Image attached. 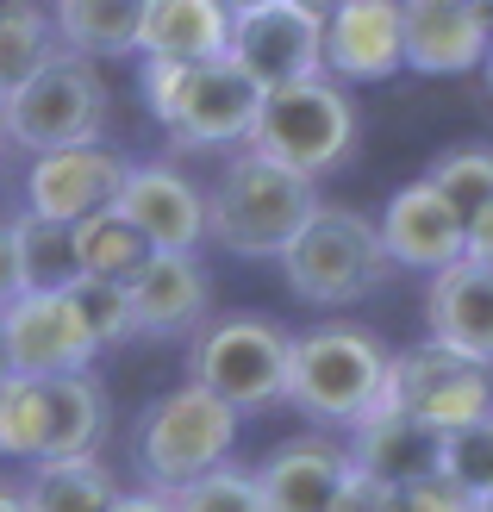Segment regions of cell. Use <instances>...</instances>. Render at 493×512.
<instances>
[{
  "label": "cell",
  "mask_w": 493,
  "mask_h": 512,
  "mask_svg": "<svg viewBox=\"0 0 493 512\" xmlns=\"http://www.w3.org/2000/svg\"><path fill=\"white\" fill-rule=\"evenodd\" d=\"M313 213H319L313 175H300L244 144L219 169L213 194H206V238L225 244L231 256H250V263H281V250L306 232Z\"/></svg>",
  "instance_id": "1"
},
{
  "label": "cell",
  "mask_w": 493,
  "mask_h": 512,
  "mask_svg": "<svg viewBox=\"0 0 493 512\" xmlns=\"http://www.w3.org/2000/svg\"><path fill=\"white\" fill-rule=\"evenodd\" d=\"M138 88H144V107L157 113V125L181 150L250 144V125L263 113V88L231 57H206V63H150L144 57Z\"/></svg>",
  "instance_id": "2"
},
{
  "label": "cell",
  "mask_w": 493,
  "mask_h": 512,
  "mask_svg": "<svg viewBox=\"0 0 493 512\" xmlns=\"http://www.w3.org/2000/svg\"><path fill=\"white\" fill-rule=\"evenodd\" d=\"M387 350L375 331L325 319L294 338V363H288V406H300L313 425H362L387 394Z\"/></svg>",
  "instance_id": "3"
},
{
  "label": "cell",
  "mask_w": 493,
  "mask_h": 512,
  "mask_svg": "<svg viewBox=\"0 0 493 512\" xmlns=\"http://www.w3.org/2000/svg\"><path fill=\"white\" fill-rule=\"evenodd\" d=\"M238 425H244L238 406H225L219 394H206L200 381L157 394L138 413V425H132V463L144 475V488L169 494V488H181V481L231 463Z\"/></svg>",
  "instance_id": "4"
},
{
  "label": "cell",
  "mask_w": 493,
  "mask_h": 512,
  "mask_svg": "<svg viewBox=\"0 0 493 512\" xmlns=\"http://www.w3.org/2000/svg\"><path fill=\"white\" fill-rule=\"evenodd\" d=\"M281 275H288V294L306 306H356L381 294V281L394 275V256H387L381 225L369 213L319 200L306 232L281 250Z\"/></svg>",
  "instance_id": "5"
},
{
  "label": "cell",
  "mask_w": 493,
  "mask_h": 512,
  "mask_svg": "<svg viewBox=\"0 0 493 512\" xmlns=\"http://www.w3.org/2000/svg\"><path fill=\"white\" fill-rule=\"evenodd\" d=\"M288 363H294V338L275 319L225 313L194 331L188 381H200L206 394H219L238 413H269V406H288Z\"/></svg>",
  "instance_id": "6"
},
{
  "label": "cell",
  "mask_w": 493,
  "mask_h": 512,
  "mask_svg": "<svg viewBox=\"0 0 493 512\" xmlns=\"http://www.w3.org/2000/svg\"><path fill=\"white\" fill-rule=\"evenodd\" d=\"M7 113V138L19 150H69V144H100L107 132V113H113V94L100 82V69L75 50H50V57L25 75V82L0 100Z\"/></svg>",
  "instance_id": "7"
},
{
  "label": "cell",
  "mask_w": 493,
  "mask_h": 512,
  "mask_svg": "<svg viewBox=\"0 0 493 512\" xmlns=\"http://www.w3.org/2000/svg\"><path fill=\"white\" fill-rule=\"evenodd\" d=\"M250 150L319 182V175L344 169L356 150V100L337 75H306L294 88H275L263 94V113L250 125Z\"/></svg>",
  "instance_id": "8"
},
{
  "label": "cell",
  "mask_w": 493,
  "mask_h": 512,
  "mask_svg": "<svg viewBox=\"0 0 493 512\" xmlns=\"http://www.w3.org/2000/svg\"><path fill=\"white\" fill-rule=\"evenodd\" d=\"M381 406H400L431 431H456L481 413H493V369L469 363L444 344H412L387 363V394Z\"/></svg>",
  "instance_id": "9"
},
{
  "label": "cell",
  "mask_w": 493,
  "mask_h": 512,
  "mask_svg": "<svg viewBox=\"0 0 493 512\" xmlns=\"http://www.w3.org/2000/svg\"><path fill=\"white\" fill-rule=\"evenodd\" d=\"M225 57L238 63L263 94L294 88V82H306V75H325V25L294 13L288 0H269V7L231 19Z\"/></svg>",
  "instance_id": "10"
},
{
  "label": "cell",
  "mask_w": 493,
  "mask_h": 512,
  "mask_svg": "<svg viewBox=\"0 0 493 512\" xmlns=\"http://www.w3.org/2000/svg\"><path fill=\"white\" fill-rule=\"evenodd\" d=\"M125 163L107 144H69V150H44L25 169V213H38L50 225H75L100 207H113L125 188Z\"/></svg>",
  "instance_id": "11"
},
{
  "label": "cell",
  "mask_w": 493,
  "mask_h": 512,
  "mask_svg": "<svg viewBox=\"0 0 493 512\" xmlns=\"http://www.w3.org/2000/svg\"><path fill=\"white\" fill-rule=\"evenodd\" d=\"M0 325H7L13 375H75L100 356V344L88 338V325L63 288L19 294L13 306H0Z\"/></svg>",
  "instance_id": "12"
},
{
  "label": "cell",
  "mask_w": 493,
  "mask_h": 512,
  "mask_svg": "<svg viewBox=\"0 0 493 512\" xmlns=\"http://www.w3.org/2000/svg\"><path fill=\"white\" fill-rule=\"evenodd\" d=\"M125 294H132V338H188L206 325L213 275L200 269L194 250H150L125 275Z\"/></svg>",
  "instance_id": "13"
},
{
  "label": "cell",
  "mask_w": 493,
  "mask_h": 512,
  "mask_svg": "<svg viewBox=\"0 0 493 512\" xmlns=\"http://www.w3.org/2000/svg\"><path fill=\"white\" fill-rule=\"evenodd\" d=\"M375 225H381V244H387V256H394V269L437 275V269H450V263L469 256V225H462V213L431 182H406L381 207Z\"/></svg>",
  "instance_id": "14"
},
{
  "label": "cell",
  "mask_w": 493,
  "mask_h": 512,
  "mask_svg": "<svg viewBox=\"0 0 493 512\" xmlns=\"http://www.w3.org/2000/svg\"><path fill=\"white\" fill-rule=\"evenodd\" d=\"M400 44H406V69L462 75L487 63L493 25L475 0H400Z\"/></svg>",
  "instance_id": "15"
},
{
  "label": "cell",
  "mask_w": 493,
  "mask_h": 512,
  "mask_svg": "<svg viewBox=\"0 0 493 512\" xmlns=\"http://www.w3.org/2000/svg\"><path fill=\"white\" fill-rule=\"evenodd\" d=\"M113 207L138 225L150 250H200L206 238V194L175 163H132Z\"/></svg>",
  "instance_id": "16"
},
{
  "label": "cell",
  "mask_w": 493,
  "mask_h": 512,
  "mask_svg": "<svg viewBox=\"0 0 493 512\" xmlns=\"http://www.w3.org/2000/svg\"><path fill=\"white\" fill-rule=\"evenodd\" d=\"M344 475H350V450L337 438H325V431L288 438V444H275L263 463H256L263 512H331Z\"/></svg>",
  "instance_id": "17"
},
{
  "label": "cell",
  "mask_w": 493,
  "mask_h": 512,
  "mask_svg": "<svg viewBox=\"0 0 493 512\" xmlns=\"http://www.w3.org/2000/svg\"><path fill=\"white\" fill-rule=\"evenodd\" d=\"M425 331H431V344L493 369V269L475 263V256L437 269L431 294H425Z\"/></svg>",
  "instance_id": "18"
},
{
  "label": "cell",
  "mask_w": 493,
  "mask_h": 512,
  "mask_svg": "<svg viewBox=\"0 0 493 512\" xmlns=\"http://www.w3.org/2000/svg\"><path fill=\"white\" fill-rule=\"evenodd\" d=\"M400 63V0H337V13L325 19V69L337 82H381Z\"/></svg>",
  "instance_id": "19"
},
{
  "label": "cell",
  "mask_w": 493,
  "mask_h": 512,
  "mask_svg": "<svg viewBox=\"0 0 493 512\" xmlns=\"http://www.w3.org/2000/svg\"><path fill=\"white\" fill-rule=\"evenodd\" d=\"M437 450H444V431L419 425L400 406H375L362 425H350V463L394 481V488H406L419 475H437Z\"/></svg>",
  "instance_id": "20"
},
{
  "label": "cell",
  "mask_w": 493,
  "mask_h": 512,
  "mask_svg": "<svg viewBox=\"0 0 493 512\" xmlns=\"http://www.w3.org/2000/svg\"><path fill=\"white\" fill-rule=\"evenodd\" d=\"M225 44H231V13L219 0H144L138 57H150V63H206V57H225Z\"/></svg>",
  "instance_id": "21"
},
{
  "label": "cell",
  "mask_w": 493,
  "mask_h": 512,
  "mask_svg": "<svg viewBox=\"0 0 493 512\" xmlns=\"http://www.w3.org/2000/svg\"><path fill=\"white\" fill-rule=\"evenodd\" d=\"M44 381V456H88L100 438H107V394L88 369L75 375H38Z\"/></svg>",
  "instance_id": "22"
},
{
  "label": "cell",
  "mask_w": 493,
  "mask_h": 512,
  "mask_svg": "<svg viewBox=\"0 0 493 512\" xmlns=\"http://www.w3.org/2000/svg\"><path fill=\"white\" fill-rule=\"evenodd\" d=\"M50 19H57L63 50H75L88 63H113L138 50L144 0H50Z\"/></svg>",
  "instance_id": "23"
},
{
  "label": "cell",
  "mask_w": 493,
  "mask_h": 512,
  "mask_svg": "<svg viewBox=\"0 0 493 512\" xmlns=\"http://www.w3.org/2000/svg\"><path fill=\"white\" fill-rule=\"evenodd\" d=\"M119 475L100 463V456H50V463H32V481H25V506L32 512H113L119 500Z\"/></svg>",
  "instance_id": "24"
},
{
  "label": "cell",
  "mask_w": 493,
  "mask_h": 512,
  "mask_svg": "<svg viewBox=\"0 0 493 512\" xmlns=\"http://www.w3.org/2000/svg\"><path fill=\"white\" fill-rule=\"evenodd\" d=\"M69 250H75V275H107V281H125L150 256L144 232L119 207H100L88 219H75L69 225Z\"/></svg>",
  "instance_id": "25"
},
{
  "label": "cell",
  "mask_w": 493,
  "mask_h": 512,
  "mask_svg": "<svg viewBox=\"0 0 493 512\" xmlns=\"http://www.w3.org/2000/svg\"><path fill=\"white\" fill-rule=\"evenodd\" d=\"M57 44V19L38 0H0V100H7L25 75H32Z\"/></svg>",
  "instance_id": "26"
},
{
  "label": "cell",
  "mask_w": 493,
  "mask_h": 512,
  "mask_svg": "<svg viewBox=\"0 0 493 512\" xmlns=\"http://www.w3.org/2000/svg\"><path fill=\"white\" fill-rule=\"evenodd\" d=\"M425 182L450 200V207L462 213V225H475L493 213V150L487 144H462V150H444L431 169H425Z\"/></svg>",
  "instance_id": "27"
},
{
  "label": "cell",
  "mask_w": 493,
  "mask_h": 512,
  "mask_svg": "<svg viewBox=\"0 0 493 512\" xmlns=\"http://www.w3.org/2000/svg\"><path fill=\"white\" fill-rule=\"evenodd\" d=\"M0 456H19V463L44 456V381L38 375L0 381Z\"/></svg>",
  "instance_id": "28"
},
{
  "label": "cell",
  "mask_w": 493,
  "mask_h": 512,
  "mask_svg": "<svg viewBox=\"0 0 493 512\" xmlns=\"http://www.w3.org/2000/svg\"><path fill=\"white\" fill-rule=\"evenodd\" d=\"M169 512H263V488H256V469L219 463L194 481L169 488Z\"/></svg>",
  "instance_id": "29"
},
{
  "label": "cell",
  "mask_w": 493,
  "mask_h": 512,
  "mask_svg": "<svg viewBox=\"0 0 493 512\" xmlns=\"http://www.w3.org/2000/svg\"><path fill=\"white\" fill-rule=\"evenodd\" d=\"M63 294L75 300V313H82L88 338H94L100 350L132 338V294H125V281H107V275H75V281H63Z\"/></svg>",
  "instance_id": "30"
},
{
  "label": "cell",
  "mask_w": 493,
  "mask_h": 512,
  "mask_svg": "<svg viewBox=\"0 0 493 512\" xmlns=\"http://www.w3.org/2000/svg\"><path fill=\"white\" fill-rule=\"evenodd\" d=\"M437 475H450L469 500H481L493 488V413L469 419L444 431V450H437Z\"/></svg>",
  "instance_id": "31"
},
{
  "label": "cell",
  "mask_w": 493,
  "mask_h": 512,
  "mask_svg": "<svg viewBox=\"0 0 493 512\" xmlns=\"http://www.w3.org/2000/svg\"><path fill=\"white\" fill-rule=\"evenodd\" d=\"M19 250H25V275H32V288H63V281H75L69 225H50L38 213H19Z\"/></svg>",
  "instance_id": "32"
},
{
  "label": "cell",
  "mask_w": 493,
  "mask_h": 512,
  "mask_svg": "<svg viewBox=\"0 0 493 512\" xmlns=\"http://www.w3.org/2000/svg\"><path fill=\"white\" fill-rule=\"evenodd\" d=\"M394 512H475V500L450 475H419L406 488H394Z\"/></svg>",
  "instance_id": "33"
},
{
  "label": "cell",
  "mask_w": 493,
  "mask_h": 512,
  "mask_svg": "<svg viewBox=\"0 0 493 512\" xmlns=\"http://www.w3.org/2000/svg\"><path fill=\"white\" fill-rule=\"evenodd\" d=\"M331 512H394V481H381L369 469H356L344 475V488H337V506Z\"/></svg>",
  "instance_id": "34"
},
{
  "label": "cell",
  "mask_w": 493,
  "mask_h": 512,
  "mask_svg": "<svg viewBox=\"0 0 493 512\" xmlns=\"http://www.w3.org/2000/svg\"><path fill=\"white\" fill-rule=\"evenodd\" d=\"M19 294H32L25 250H19V219H0V306H13Z\"/></svg>",
  "instance_id": "35"
},
{
  "label": "cell",
  "mask_w": 493,
  "mask_h": 512,
  "mask_svg": "<svg viewBox=\"0 0 493 512\" xmlns=\"http://www.w3.org/2000/svg\"><path fill=\"white\" fill-rule=\"evenodd\" d=\"M469 256H475V263H487V269H493V213L469 225Z\"/></svg>",
  "instance_id": "36"
},
{
  "label": "cell",
  "mask_w": 493,
  "mask_h": 512,
  "mask_svg": "<svg viewBox=\"0 0 493 512\" xmlns=\"http://www.w3.org/2000/svg\"><path fill=\"white\" fill-rule=\"evenodd\" d=\"M113 512H169V494H157V488H144V494H119Z\"/></svg>",
  "instance_id": "37"
},
{
  "label": "cell",
  "mask_w": 493,
  "mask_h": 512,
  "mask_svg": "<svg viewBox=\"0 0 493 512\" xmlns=\"http://www.w3.org/2000/svg\"><path fill=\"white\" fill-rule=\"evenodd\" d=\"M288 7H294V13H306V19H319V25H325V19L337 13V0H288Z\"/></svg>",
  "instance_id": "38"
},
{
  "label": "cell",
  "mask_w": 493,
  "mask_h": 512,
  "mask_svg": "<svg viewBox=\"0 0 493 512\" xmlns=\"http://www.w3.org/2000/svg\"><path fill=\"white\" fill-rule=\"evenodd\" d=\"M0 512H32L25 506V488H7V481H0Z\"/></svg>",
  "instance_id": "39"
},
{
  "label": "cell",
  "mask_w": 493,
  "mask_h": 512,
  "mask_svg": "<svg viewBox=\"0 0 493 512\" xmlns=\"http://www.w3.org/2000/svg\"><path fill=\"white\" fill-rule=\"evenodd\" d=\"M219 7H225L231 19H238V13H256V7H269V0H219Z\"/></svg>",
  "instance_id": "40"
},
{
  "label": "cell",
  "mask_w": 493,
  "mask_h": 512,
  "mask_svg": "<svg viewBox=\"0 0 493 512\" xmlns=\"http://www.w3.org/2000/svg\"><path fill=\"white\" fill-rule=\"evenodd\" d=\"M13 375V356H7V325H0V381Z\"/></svg>",
  "instance_id": "41"
},
{
  "label": "cell",
  "mask_w": 493,
  "mask_h": 512,
  "mask_svg": "<svg viewBox=\"0 0 493 512\" xmlns=\"http://www.w3.org/2000/svg\"><path fill=\"white\" fill-rule=\"evenodd\" d=\"M7 144H13V138H7V113H0V157H7Z\"/></svg>",
  "instance_id": "42"
},
{
  "label": "cell",
  "mask_w": 493,
  "mask_h": 512,
  "mask_svg": "<svg viewBox=\"0 0 493 512\" xmlns=\"http://www.w3.org/2000/svg\"><path fill=\"white\" fill-rule=\"evenodd\" d=\"M475 512H493V488H487V494H481V500H475Z\"/></svg>",
  "instance_id": "43"
},
{
  "label": "cell",
  "mask_w": 493,
  "mask_h": 512,
  "mask_svg": "<svg viewBox=\"0 0 493 512\" xmlns=\"http://www.w3.org/2000/svg\"><path fill=\"white\" fill-rule=\"evenodd\" d=\"M475 7H481V13H487V25H493V0H475Z\"/></svg>",
  "instance_id": "44"
},
{
  "label": "cell",
  "mask_w": 493,
  "mask_h": 512,
  "mask_svg": "<svg viewBox=\"0 0 493 512\" xmlns=\"http://www.w3.org/2000/svg\"><path fill=\"white\" fill-rule=\"evenodd\" d=\"M487 88H493V50H487Z\"/></svg>",
  "instance_id": "45"
}]
</instances>
